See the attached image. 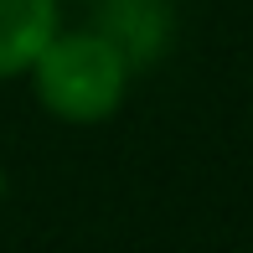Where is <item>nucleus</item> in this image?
<instances>
[{"instance_id": "f03ea898", "label": "nucleus", "mask_w": 253, "mask_h": 253, "mask_svg": "<svg viewBox=\"0 0 253 253\" xmlns=\"http://www.w3.org/2000/svg\"><path fill=\"white\" fill-rule=\"evenodd\" d=\"M93 26L129 57L134 73H145L176 42V10L170 0H93Z\"/></svg>"}, {"instance_id": "f257e3e1", "label": "nucleus", "mask_w": 253, "mask_h": 253, "mask_svg": "<svg viewBox=\"0 0 253 253\" xmlns=\"http://www.w3.org/2000/svg\"><path fill=\"white\" fill-rule=\"evenodd\" d=\"M26 83H31V98H37L42 114H52L57 124H73V129H93V124H109L124 109L134 67L88 21V26L52 31V42L26 67Z\"/></svg>"}, {"instance_id": "7ed1b4c3", "label": "nucleus", "mask_w": 253, "mask_h": 253, "mask_svg": "<svg viewBox=\"0 0 253 253\" xmlns=\"http://www.w3.org/2000/svg\"><path fill=\"white\" fill-rule=\"evenodd\" d=\"M62 26V0H0V83L26 78L37 52Z\"/></svg>"}, {"instance_id": "20e7f679", "label": "nucleus", "mask_w": 253, "mask_h": 253, "mask_svg": "<svg viewBox=\"0 0 253 253\" xmlns=\"http://www.w3.org/2000/svg\"><path fill=\"white\" fill-rule=\"evenodd\" d=\"M0 202H5V166H0Z\"/></svg>"}]
</instances>
